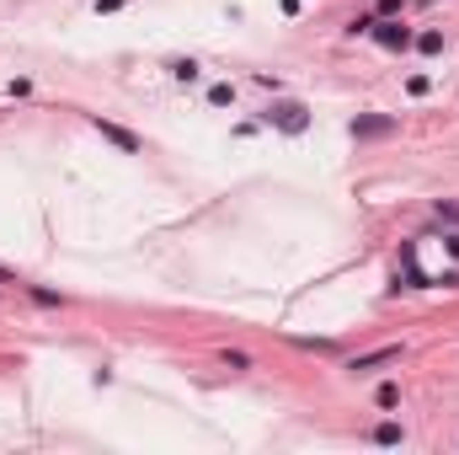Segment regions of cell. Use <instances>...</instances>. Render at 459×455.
Wrapping results in <instances>:
<instances>
[{
  "label": "cell",
  "instance_id": "obj_2",
  "mask_svg": "<svg viewBox=\"0 0 459 455\" xmlns=\"http://www.w3.org/2000/svg\"><path fill=\"white\" fill-rule=\"evenodd\" d=\"M91 124L101 129V140H113V145H118V150H128V156H139V134H128V129L107 124V118H101V113H97V118H91Z\"/></svg>",
  "mask_w": 459,
  "mask_h": 455
},
{
  "label": "cell",
  "instance_id": "obj_5",
  "mask_svg": "<svg viewBox=\"0 0 459 455\" xmlns=\"http://www.w3.org/2000/svg\"><path fill=\"white\" fill-rule=\"evenodd\" d=\"M374 38H380L384 48H406V43H417L406 27H395V21H374Z\"/></svg>",
  "mask_w": 459,
  "mask_h": 455
},
{
  "label": "cell",
  "instance_id": "obj_3",
  "mask_svg": "<svg viewBox=\"0 0 459 455\" xmlns=\"http://www.w3.org/2000/svg\"><path fill=\"white\" fill-rule=\"evenodd\" d=\"M395 359H400V349H374V353H358L347 370H353V375H369V370H380V364H395Z\"/></svg>",
  "mask_w": 459,
  "mask_h": 455
},
{
  "label": "cell",
  "instance_id": "obj_9",
  "mask_svg": "<svg viewBox=\"0 0 459 455\" xmlns=\"http://www.w3.org/2000/svg\"><path fill=\"white\" fill-rule=\"evenodd\" d=\"M417 48H422V54H438V48H443V32H422Z\"/></svg>",
  "mask_w": 459,
  "mask_h": 455
},
{
  "label": "cell",
  "instance_id": "obj_8",
  "mask_svg": "<svg viewBox=\"0 0 459 455\" xmlns=\"http://www.w3.org/2000/svg\"><path fill=\"white\" fill-rule=\"evenodd\" d=\"M171 75H177V81H198V64H193V59H177V64H171Z\"/></svg>",
  "mask_w": 459,
  "mask_h": 455
},
{
  "label": "cell",
  "instance_id": "obj_4",
  "mask_svg": "<svg viewBox=\"0 0 459 455\" xmlns=\"http://www.w3.org/2000/svg\"><path fill=\"white\" fill-rule=\"evenodd\" d=\"M390 129H395V118H390V113H369V118H358V124H353V134H358V140H374V134H390Z\"/></svg>",
  "mask_w": 459,
  "mask_h": 455
},
{
  "label": "cell",
  "instance_id": "obj_7",
  "mask_svg": "<svg viewBox=\"0 0 459 455\" xmlns=\"http://www.w3.org/2000/svg\"><path fill=\"white\" fill-rule=\"evenodd\" d=\"M374 445H400V423H380L374 429Z\"/></svg>",
  "mask_w": 459,
  "mask_h": 455
},
{
  "label": "cell",
  "instance_id": "obj_1",
  "mask_svg": "<svg viewBox=\"0 0 459 455\" xmlns=\"http://www.w3.org/2000/svg\"><path fill=\"white\" fill-rule=\"evenodd\" d=\"M262 118H267V124H278L283 134H304V129H310V113H304L300 102H273Z\"/></svg>",
  "mask_w": 459,
  "mask_h": 455
},
{
  "label": "cell",
  "instance_id": "obj_6",
  "mask_svg": "<svg viewBox=\"0 0 459 455\" xmlns=\"http://www.w3.org/2000/svg\"><path fill=\"white\" fill-rule=\"evenodd\" d=\"M208 102H214V107H230V102H235V86H208Z\"/></svg>",
  "mask_w": 459,
  "mask_h": 455
}]
</instances>
